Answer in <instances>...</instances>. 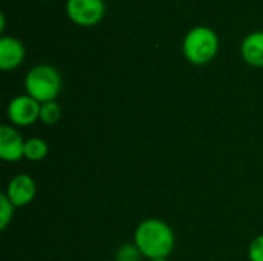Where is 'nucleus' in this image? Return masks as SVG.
<instances>
[{
	"label": "nucleus",
	"instance_id": "1a4fd4ad",
	"mask_svg": "<svg viewBox=\"0 0 263 261\" xmlns=\"http://www.w3.org/2000/svg\"><path fill=\"white\" fill-rule=\"evenodd\" d=\"M242 58L254 68H263V31L250 32L240 45Z\"/></svg>",
	"mask_w": 263,
	"mask_h": 261
},
{
	"label": "nucleus",
	"instance_id": "ddd939ff",
	"mask_svg": "<svg viewBox=\"0 0 263 261\" xmlns=\"http://www.w3.org/2000/svg\"><path fill=\"white\" fill-rule=\"evenodd\" d=\"M142 257L136 245H123L117 251V261H140Z\"/></svg>",
	"mask_w": 263,
	"mask_h": 261
},
{
	"label": "nucleus",
	"instance_id": "20e7f679",
	"mask_svg": "<svg viewBox=\"0 0 263 261\" xmlns=\"http://www.w3.org/2000/svg\"><path fill=\"white\" fill-rule=\"evenodd\" d=\"M66 15L79 26H94L102 22L106 6L103 0H66Z\"/></svg>",
	"mask_w": 263,
	"mask_h": 261
},
{
	"label": "nucleus",
	"instance_id": "f03ea898",
	"mask_svg": "<svg viewBox=\"0 0 263 261\" xmlns=\"http://www.w3.org/2000/svg\"><path fill=\"white\" fill-rule=\"evenodd\" d=\"M185 58L197 66H203L214 60L219 52V37L210 26L191 28L182 43Z\"/></svg>",
	"mask_w": 263,
	"mask_h": 261
},
{
	"label": "nucleus",
	"instance_id": "4468645a",
	"mask_svg": "<svg viewBox=\"0 0 263 261\" xmlns=\"http://www.w3.org/2000/svg\"><path fill=\"white\" fill-rule=\"evenodd\" d=\"M248 257L251 261H263V235L256 237L250 248H248Z\"/></svg>",
	"mask_w": 263,
	"mask_h": 261
},
{
	"label": "nucleus",
	"instance_id": "9d476101",
	"mask_svg": "<svg viewBox=\"0 0 263 261\" xmlns=\"http://www.w3.org/2000/svg\"><path fill=\"white\" fill-rule=\"evenodd\" d=\"M48 143L43 138L31 137L25 142V158L29 162H40L48 155Z\"/></svg>",
	"mask_w": 263,
	"mask_h": 261
},
{
	"label": "nucleus",
	"instance_id": "f257e3e1",
	"mask_svg": "<svg viewBox=\"0 0 263 261\" xmlns=\"http://www.w3.org/2000/svg\"><path fill=\"white\" fill-rule=\"evenodd\" d=\"M134 245L149 260L166 258L174 249L176 237L168 223L159 218H148L136 228Z\"/></svg>",
	"mask_w": 263,
	"mask_h": 261
},
{
	"label": "nucleus",
	"instance_id": "423d86ee",
	"mask_svg": "<svg viewBox=\"0 0 263 261\" xmlns=\"http://www.w3.org/2000/svg\"><path fill=\"white\" fill-rule=\"evenodd\" d=\"M6 197L15 208L29 205L37 194V185L34 178L28 174H18L12 177L6 188Z\"/></svg>",
	"mask_w": 263,
	"mask_h": 261
},
{
	"label": "nucleus",
	"instance_id": "f8f14e48",
	"mask_svg": "<svg viewBox=\"0 0 263 261\" xmlns=\"http://www.w3.org/2000/svg\"><path fill=\"white\" fill-rule=\"evenodd\" d=\"M14 205L11 203V200L6 197V194L0 195V229L5 231L8 228V225L11 223L12 217H14Z\"/></svg>",
	"mask_w": 263,
	"mask_h": 261
},
{
	"label": "nucleus",
	"instance_id": "39448f33",
	"mask_svg": "<svg viewBox=\"0 0 263 261\" xmlns=\"http://www.w3.org/2000/svg\"><path fill=\"white\" fill-rule=\"evenodd\" d=\"M40 108L42 105L37 100L29 97L28 94H23L14 97L8 103L6 115L14 126L26 128L40 120Z\"/></svg>",
	"mask_w": 263,
	"mask_h": 261
},
{
	"label": "nucleus",
	"instance_id": "6e6552de",
	"mask_svg": "<svg viewBox=\"0 0 263 261\" xmlns=\"http://www.w3.org/2000/svg\"><path fill=\"white\" fill-rule=\"evenodd\" d=\"M26 51L25 45L11 35L0 37V69L2 71H12L18 68L25 60Z\"/></svg>",
	"mask_w": 263,
	"mask_h": 261
},
{
	"label": "nucleus",
	"instance_id": "7ed1b4c3",
	"mask_svg": "<svg viewBox=\"0 0 263 261\" xmlns=\"http://www.w3.org/2000/svg\"><path fill=\"white\" fill-rule=\"evenodd\" d=\"M25 89L29 97L37 100L40 105L54 102L62 91L60 72L46 63L37 65L25 75Z\"/></svg>",
	"mask_w": 263,
	"mask_h": 261
},
{
	"label": "nucleus",
	"instance_id": "9b49d317",
	"mask_svg": "<svg viewBox=\"0 0 263 261\" xmlns=\"http://www.w3.org/2000/svg\"><path fill=\"white\" fill-rule=\"evenodd\" d=\"M60 118H62V108L55 100L42 103V108H40V122L42 123H45L46 126H52V125L59 123Z\"/></svg>",
	"mask_w": 263,
	"mask_h": 261
},
{
	"label": "nucleus",
	"instance_id": "2eb2a0df",
	"mask_svg": "<svg viewBox=\"0 0 263 261\" xmlns=\"http://www.w3.org/2000/svg\"><path fill=\"white\" fill-rule=\"evenodd\" d=\"M149 261H168L166 258H156V260H149Z\"/></svg>",
	"mask_w": 263,
	"mask_h": 261
},
{
	"label": "nucleus",
	"instance_id": "0eeeda50",
	"mask_svg": "<svg viewBox=\"0 0 263 261\" xmlns=\"http://www.w3.org/2000/svg\"><path fill=\"white\" fill-rule=\"evenodd\" d=\"M25 142L20 132L9 125L0 126V157L5 162H18L25 157Z\"/></svg>",
	"mask_w": 263,
	"mask_h": 261
}]
</instances>
